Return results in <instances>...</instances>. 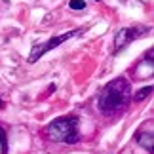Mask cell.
Masks as SVG:
<instances>
[{
	"instance_id": "cell-8",
	"label": "cell",
	"mask_w": 154,
	"mask_h": 154,
	"mask_svg": "<svg viewBox=\"0 0 154 154\" xmlns=\"http://www.w3.org/2000/svg\"><path fill=\"white\" fill-rule=\"evenodd\" d=\"M0 143H2V152L6 150V135H4V129H0Z\"/></svg>"
},
{
	"instance_id": "cell-1",
	"label": "cell",
	"mask_w": 154,
	"mask_h": 154,
	"mask_svg": "<svg viewBox=\"0 0 154 154\" xmlns=\"http://www.w3.org/2000/svg\"><path fill=\"white\" fill-rule=\"evenodd\" d=\"M129 93H131V86H129V82L126 78H116L109 82L103 88L101 95H99V101H97L99 110L105 116H112L114 112H118L128 105Z\"/></svg>"
},
{
	"instance_id": "cell-4",
	"label": "cell",
	"mask_w": 154,
	"mask_h": 154,
	"mask_svg": "<svg viewBox=\"0 0 154 154\" xmlns=\"http://www.w3.org/2000/svg\"><path fill=\"white\" fill-rule=\"evenodd\" d=\"M145 32L143 27H129V29H120L116 32V38H114V51H120L124 50L129 42H133L135 38H139L141 34Z\"/></svg>"
},
{
	"instance_id": "cell-3",
	"label": "cell",
	"mask_w": 154,
	"mask_h": 154,
	"mask_svg": "<svg viewBox=\"0 0 154 154\" xmlns=\"http://www.w3.org/2000/svg\"><path fill=\"white\" fill-rule=\"evenodd\" d=\"M76 32H80V31H70V32H65V34H59V36H53L50 38L48 42H44V44H40V46H34L32 51H31V55H29V63H34L36 59H40L44 55V53H48L51 51L53 48H57L59 44H63L65 40H69V38H72Z\"/></svg>"
},
{
	"instance_id": "cell-7",
	"label": "cell",
	"mask_w": 154,
	"mask_h": 154,
	"mask_svg": "<svg viewBox=\"0 0 154 154\" xmlns=\"http://www.w3.org/2000/svg\"><path fill=\"white\" fill-rule=\"evenodd\" d=\"M69 6H70L72 10H84V8H86V2H84V0H70Z\"/></svg>"
},
{
	"instance_id": "cell-2",
	"label": "cell",
	"mask_w": 154,
	"mask_h": 154,
	"mask_svg": "<svg viewBox=\"0 0 154 154\" xmlns=\"http://www.w3.org/2000/svg\"><path fill=\"white\" fill-rule=\"evenodd\" d=\"M44 135L53 143H76L80 137L78 116H61L50 122L44 129Z\"/></svg>"
},
{
	"instance_id": "cell-5",
	"label": "cell",
	"mask_w": 154,
	"mask_h": 154,
	"mask_svg": "<svg viewBox=\"0 0 154 154\" xmlns=\"http://www.w3.org/2000/svg\"><path fill=\"white\" fill-rule=\"evenodd\" d=\"M154 135H152V122H146V131H145V128H141L137 135H135V139H137V145L139 146H143V149L152 154L154 152Z\"/></svg>"
},
{
	"instance_id": "cell-6",
	"label": "cell",
	"mask_w": 154,
	"mask_h": 154,
	"mask_svg": "<svg viewBox=\"0 0 154 154\" xmlns=\"http://www.w3.org/2000/svg\"><path fill=\"white\" fill-rule=\"evenodd\" d=\"M150 91H152V86H146V88H143V90H139V91L133 95V101H135V103H141L143 99H146V97L150 95Z\"/></svg>"
},
{
	"instance_id": "cell-9",
	"label": "cell",
	"mask_w": 154,
	"mask_h": 154,
	"mask_svg": "<svg viewBox=\"0 0 154 154\" xmlns=\"http://www.w3.org/2000/svg\"><path fill=\"white\" fill-rule=\"evenodd\" d=\"M0 109H2V99H0Z\"/></svg>"
}]
</instances>
